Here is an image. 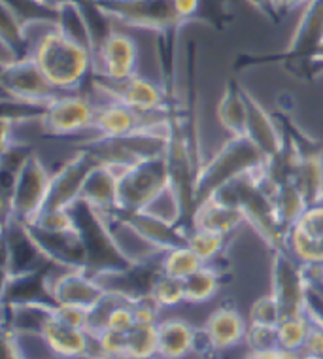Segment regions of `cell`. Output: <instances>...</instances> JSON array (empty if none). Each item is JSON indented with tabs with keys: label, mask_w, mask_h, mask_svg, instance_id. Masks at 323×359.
<instances>
[{
	"label": "cell",
	"mask_w": 323,
	"mask_h": 359,
	"mask_svg": "<svg viewBox=\"0 0 323 359\" xmlns=\"http://www.w3.org/2000/svg\"><path fill=\"white\" fill-rule=\"evenodd\" d=\"M29 57L59 93L81 91V86L95 72V51L59 31L50 21L44 31L34 34L25 29Z\"/></svg>",
	"instance_id": "6da1fadb"
},
{
	"label": "cell",
	"mask_w": 323,
	"mask_h": 359,
	"mask_svg": "<svg viewBox=\"0 0 323 359\" xmlns=\"http://www.w3.org/2000/svg\"><path fill=\"white\" fill-rule=\"evenodd\" d=\"M268 157L248 137H229V142L197 170L195 178V203L210 197L244 174L257 172L268 167Z\"/></svg>",
	"instance_id": "7a4b0ae2"
},
{
	"label": "cell",
	"mask_w": 323,
	"mask_h": 359,
	"mask_svg": "<svg viewBox=\"0 0 323 359\" xmlns=\"http://www.w3.org/2000/svg\"><path fill=\"white\" fill-rule=\"evenodd\" d=\"M172 186L167 154L119 168L118 203L121 214L148 210Z\"/></svg>",
	"instance_id": "3957f363"
},
{
	"label": "cell",
	"mask_w": 323,
	"mask_h": 359,
	"mask_svg": "<svg viewBox=\"0 0 323 359\" xmlns=\"http://www.w3.org/2000/svg\"><path fill=\"white\" fill-rule=\"evenodd\" d=\"M51 176L53 174L36 155H27L13 172V184L8 197L10 210L15 225H31L48 203Z\"/></svg>",
	"instance_id": "277c9868"
},
{
	"label": "cell",
	"mask_w": 323,
	"mask_h": 359,
	"mask_svg": "<svg viewBox=\"0 0 323 359\" xmlns=\"http://www.w3.org/2000/svg\"><path fill=\"white\" fill-rule=\"evenodd\" d=\"M308 266L301 265L286 248L274 250L273 293L282 309V318L305 316L310 306L312 282Z\"/></svg>",
	"instance_id": "5b68a950"
},
{
	"label": "cell",
	"mask_w": 323,
	"mask_h": 359,
	"mask_svg": "<svg viewBox=\"0 0 323 359\" xmlns=\"http://www.w3.org/2000/svg\"><path fill=\"white\" fill-rule=\"evenodd\" d=\"M95 6L104 18L144 31L168 32L181 25L172 0H95Z\"/></svg>",
	"instance_id": "8992f818"
},
{
	"label": "cell",
	"mask_w": 323,
	"mask_h": 359,
	"mask_svg": "<svg viewBox=\"0 0 323 359\" xmlns=\"http://www.w3.org/2000/svg\"><path fill=\"white\" fill-rule=\"evenodd\" d=\"M97 102L80 91L59 93L38 118L50 137H76L93 130Z\"/></svg>",
	"instance_id": "52a82bcc"
},
{
	"label": "cell",
	"mask_w": 323,
	"mask_h": 359,
	"mask_svg": "<svg viewBox=\"0 0 323 359\" xmlns=\"http://www.w3.org/2000/svg\"><path fill=\"white\" fill-rule=\"evenodd\" d=\"M2 89L15 104L42 110L59 95L31 57L2 65Z\"/></svg>",
	"instance_id": "ba28073f"
},
{
	"label": "cell",
	"mask_w": 323,
	"mask_h": 359,
	"mask_svg": "<svg viewBox=\"0 0 323 359\" xmlns=\"http://www.w3.org/2000/svg\"><path fill=\"white\" fill-rule=\"evenodd\" d=\"M138 46L127 32L108 31L95 46V72L97 80L119 83L138 74Z\"/></svg>",
	"instance_id": "9c48e42d"
},
{
	"label": "cell",
	"mask_w": 323,
	"mask_h": 359,
	"mask_svg": "<svg viewBox=\"0 0 323 359\" xmlns=\"http://www.w3.org/2000/svg\"><path fill=\"white\" fill-rule=\"evenodd\" d=\"M46 291L53 304L91 310L104 297L108 287L100 284L97 276H91L88 269L64 266V271L46 280Z\"/></svg>",
	"instance_id": "30bf717a"
},
{
	"label": "cell",
	"mask_w": 323,
	"mask_h": 359,
	"mask_svg": "<svg viewBox=\"0 0 323 359\" xmlns=\"http://www.w3.org/2000/svg\"><path fill=\"white\" fill-rule=\"evenodd\" d=\"M93 87L100 99H114L123 102L140 114H159L167 111V93L161 86L146 76L135 74L129 80L110 83L95 78Z\"/></svg>",
	"instance_id": "8fae6325"
},
{
	"label": "cell",
	"mask_w": 323,
	"mask_h": 359,
	"mask_svg": "<svg viewBox=\"0 0 323 359\" xmlns=\"http://www.w3.org/2000/svg\"><path fill=\"white\" fill-rule=\"evenodd\" d=\"M36 334L42 339L44 346L59 359L91 358L95 348V339L85 329L72 327L61 322L51 312V306H46L42 316L38 318Z\"/></svg>",
	"instance_id": "7c38bea8"
},
{
	"label": "cell",
	"mask_w": 323,
	"mask_h": 359,
	"mask_svg": "<svg viewBox=\"0 0 323 359\" xmlns=\"http://www.w3.org/2000/svg\"><path fill=\"white\" fill-rule=\"evenodd\" d=\"M286 250L308 269L323 265V203L308 206L287 229Z\"/></svg>",
	"instance_id": "4fadbf2b"
},
{
	"label": "cell",
	"mask_w": 323,
	"mask_h": 359,
	"mask_svg": "<svg viewBox=\"0 0 323 359\" xmlns=\"http://www.w3.org/2000/svg\"><path fill=\"white\" fill-rule=\"evenodd\" d=\"M91 151L81 149L80 154L64 163L53 176H51L50 195L46 208H72L81 201V189L85 184L88 174L95 167Z\"/></svg>",
	"instance_id": "5bb4252c"
},
{
	"label": "cell",
	"mask_w": 323,
	"mask_h": 359,
	"mask_svg": "<svg viewBox=\"0 0 323 359\" xmlns=\"http://www.w3.org/2000/svg\"><path fill=\"white\" fill-rule=\"evenodd\" d=\"M249 322L233 306H219L206 318L200 339L212 352H227L246 344Z\"/></svg>",
	"instance_id": "9a60e30c"
},
{
	"label": "cell",
	"mask_w": 323,
	"mask_h": 359,
	"mask_svg": "<svg viewBox=\"0 0 323 359\" xmlns=\"http://www.w3.org/2000/svg\"><path fill=\"white\" fill-rule=\"evenodd\" d=\"M119 168L108 163H95L91 172L85 178L81 189V203L88 205L100 217H110L119 214L118 203Z\"/></svg>",
	"instance_id": "2e32d148"
},
{
	"label": "cell",
	"mask_w": 323,
	"mask_h": 359,
	"mask_svg": "<svg viewBox=\"0 0 323 359\" xmlns=\"http://www.w3.org/2000/svg\"><path fill=\"white\" fill-rule=\"evenodd\" d=\"M244 222H246L244 212L216 193L197 201L191 212V227L214 231L225 236L242 227Z\"/></svg>",
	"instance_id": "e0dca14e"
},
{
	"label": "cell",
	"mask_w": 323,
	"mask_h": 359,
	"mask_svg": "<svg viewBox=\"0 0 323 359\" xmlns=\"http://www.w3.org/2000/svg\"><path fill=\"white\" fill-rule=\"evenodd\" d=\"M323 48V0H308L287 46V59H314Z\"/></svg>",
	"instance_id": "ac0fdd59"
},
{
	"label": "cell",
	"mask_w": 323,
	"mask_h": 359,
	"mask_svg": "<svg viewBox=\"0 0 323 359\" xmlns=\"http://www.w3.org/2000/svg\"><path fill=\"white\" fill-rule=\"evenodd\" d=\"M246 104H248L246 137L267 155L268 161H276L286 151V138L282 137V133L274 123L273 116L248 91H246Z\"/></svg>",
	"instance_id": "d6986e66"
},
{
	"label": "cell",
	"mask_w": 323,
	"mask_h": 359,
	"mask_svg": "<svg viewBox=\"0 0 323 359\" xmlns=\"http://www.w3.org/2000/svg\"><path fill=\"white\" fill-rule=\"evenodd\" d=\"M159 331V359H186L197 352L200 333L181 318H163Z\"/></svg>",
	"instance_id": "ffe728a7"
},
{
	"label": "cell",
	"mask_w": 323,
	"mask_h": 359,
	"mask_svg": "<svg viewBox=\"0 0 323 359\" xmlns=\"http://www.w3.org/2000/svg\"><path fill=\"white\" fill-rule=\"evenodd\" d=\"M291 176L289 178L297 184L303 191L308 205H316L323 195V157L322 151L316 149H301L291 146Z\"/></svg>",
	"instance_id": "44dd1931"
},
{
	"label": "cell",
	"mask_w": 323,
	"mask_h": 359,
	"mask_svg": "<svg viewBox=\"0 0 323 359\" xmlns=\"http://www.w3.org/2000/svg\"><path fill=\"white\" fill-rule=\"evenodd\" d=\"M216 116L229 137H246V121H248L246 91L235 83L225 87L216 108Z\"/></svg>",
	"instance_id": "7402d4cb"
},
{
	"label": "cell",
	"mask_w": 323,
	"mask_h": 359,
	"mask_svg": "<svg viewBox=\"0 0 323 359\" xmlns=\"http://www.w3.org/2000/svg\"><path fill=\"white\" fill-rule=\"evenodd\" d=\"M273 201L276 216H278L282 227L286 231L310 206L305 195H303V191L298 189L297 184L291 178L278 180V182L273 180Z\"/></svg>",
	"instance_id": "603a6c76"
},
{
	"label": "cell",
	"mask_w": 323,
	"mask_h": 359,
	"mask_svg": "<svg viewBox=\"0 0 323 359\" xmlns=\"http://www.w3.org/2000/svg\"><path fill=\"white\" fill-rule=\"evenodd\" d=\"M186 290V303L189 304H205L218 295L221 290V273L214 269L210 263H206L202 269L184 280Z\"/></svg>",
	"instance_id": "cb8c5ba5"
},
{
	"label": "cell",
	"mask_w": 323,
	"mask_h": 359,
	"mask_svg": "<svg viewBox=\"0 0 323 359\" xmlns=\"http://www.w3.org/2000/svg\"><path fill=\"white\" fill-rule=\"evenodd\" d=\"M205 265V261L200 259L187 244H181V246H174V248L163 252L161 259H159V273L168 274L172 278L186 280L187 276L197 273Z\"/></svg>",
	"instance_id": "d4e9b609"
},
{
	"label": "cell",
	"mask_w": 323,
	"mask_h": 359,
	"mask_svg": "<svg viewBox=\"0 0 323 359\" xmlns=\"http://www.w3.org/2000/svg\"><path fill=\"white\" fill-rule=\"evenodd\" d=\"M125 359H159V331L157 323H137L127 333Z\"/></svg>",
	"instance_id": "484cf974"
},
{
	"label": "cell",
	"mask_w": 323,
	"mask_h": 359,
	"mask_svg": "<svg viewBox=\"0 0 323 359\" xmlns=\"http://www.w3.org/2000/svg\"><path fill=\"white\" fill-rule=\"evenodd\" d=\"M308 333H310V318H308V314L282 318L278 325H276L278 346L284 348V350H303Z\"/></svg>",
	"instance_id": "4316f807"
},
{
	"label": "cell",
	"mask_w": 323,
	"mask_h": 359,
	"mask_svg": "<svg viewBox=\"0 0 323 359\" xmlns=\"http://www.w3.org/2000/svg\"><path fill=\"white\" fill-rule=\"evenodd\" d=\"M149 293L163 310L176 309L181 303H186L184 280L172 278L168 274L156 273V278L151 280V285H149Z\"/></svg>",
	"instance_id": "83f0119b"
},
{
	"label": "cell",
	"mask_w": 323,
	"mask_h": 359,
	"mask_svg": "<svg viewBox=\"0 0 323 359\" xmlns=\"http://www.w3.org/2000/svg\"><path fill=\"white\" fill-rule=\"evenodd\" d=\"M186 244L205 263H212V261L224 252L225 244H227V236L214 233V231L195 229V227H191V229L187 231Z\"/></svg>",
	"instance_id": "f1b7e54d"
},
{
	"label": "cell",
	"mask_w": 323,
	"mask_h": 359,
	"mask_svg": "<svg viewBox=\"0 0 323 359\" xmlns=\"http://www.w3.org/2000/svg\"><path fill=\"white\" fill-rule=\"evenodd\" d=\"M282 320V309L280 303L276 301L273 293L261 295L259 299H255L249 309L248 322L254 325H267V327H276Z\"/></svg>",
	"instance_id": "f546056e"
},
{
	"label": "cell",
	"mask_w": 323,
	"mask_h": 359,
	"mask_svg": "<svg viewBox=\"0 0 323 359\" xmlns=\"http://www.w3.org/2000/svg\"><path fill=\"white\" fill-rule=\"evenodd\" d=\"M246 346H248V350H265V348L278 346L276 327L249 323L248 334H246Z\"/></svg>",
	"instance_id": "4dcf8cb0"
},
{
	"label": "cell",
	"mask_w": 323,
	"mask_h": 359,
	"mask_svg": "<svg viewBox=\"0 0 323 359\" xmlns=\"http://www.w3.org/2000/svg\"><path fill=\"white\" fill-rule=\"evenodd\" d=\"M2 346H4V359H27L19 342L18 331H6L2 339Z\"/></svg>",
	"instance_id": "1f68e13d"
},
{
	"label": "cell",
	"mask_w": 323,
	"mask_h": 359,
	"mask_svg": "<svg viewBox=\"0 0 323 359\" xmlns=\"http://www.w3.org/2000/svg\"><path fill=\"white\" fill-rule=\"evenodd\" d=\"M174 4V12L178 15L181 23H186L187 19H191L197 15L200 6V0H172Z\"/></svg>",
	"instance_id": "d6a6232c"
},
{
	"label": "cell",
	"mask_w": 323,
	"mask_h": 359,
	"mask_svg": "<svg viewBox=\"0 0 323 359\" xmlns=\"http://www.w3.org/2000/svg\"><path fill=\"white\" fill-rule=\"evenodd\" d=\"M246 2H248L249 6H254L257 12L267 15L268 19H276V15H280L276 0H246Z\"/></svg>",
	"instance_id": "836d02e7"
},
{
	"label": "cell",
	"mask_w": 323,
	"mask_h": 359,
	"mask_svg": "<svg viewBox=\"0 0 323 359\" xmlns=\"http://www.w3.org/2000/svg\"><path fill=\"white\" fill-rule=\"evenodd\" d=\"M246 359H286V350L280 346L265 348V350H248Z\"/></svg>",
	"instance_id": "e575fe53"
},
{
	"label": "cell",
	"mask_w": 323,
	"mask_h": 359,
	"mask_svg": "<svg viewBox=\"0 0 323 359\" xmlns=\"http://www.w3.org/2000/svg\"><path fill=\"white\" fill-rule=\"evenodd\" d=\"M306 2H308V0H276L280 15L286 12H293V10H297V8H303Z\"/></svg>",
	"instance_id": "d590c367"
},
{
	"label": "cell",
	"mask_w": 323,
	"mask_h": 359,
	"mask_svg": "<svg viewBox=\"0 0 323 359\" xmlns=\"http://www.w3.org/2000/svg\"><path fill=\"white\" fill-rule=\"evenodd\" d=\"M317 282H319V285L323 287V265L317 266Z\"/></svg>",
	"instance_id": "8d00e7d4"
},
{
	"label": "cell",
	"mask_w": 323,
	"mask_h": 359,
	"mask_svg": "<svg viewBox=\"0 0 323 359\" xmlns=\"http://www.w3.org/2000/svg\"><path fill=\"white\" fill-rule=\"evenodd\" d=\"M319 203H323V195H322V201H319Z\"/></svg>",
	"instance_id": "74e56055"
},
{
	"label": "cell",
	"mask_w": 323,
	"mask_h": 359,
	"mask_svg": "<svg viewBox=\"0 0 323 359\" xmlns=\"http://www.w3.org/2000/svg\"><path fill=\"white\" fill-rule=\"evenodd\" d=\"M305 359H310V358H305Z\"/></svg>",
	"instance_id": "f35d334b"
}]
</instances>
